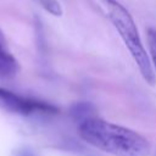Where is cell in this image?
Returning a JSON list of instances; mask_svg holds the SVG:
<instances>
[{"instance_id": "1", "label": "cell", "mask_w": 156, "mask_h": 156, "mask_svg": "<svg viewBox=\"0 0 156 156\" xmlns=\"http://www.w3.org/2000/svg\"><path fill=\"white\" fill-rule=\"evenodd\" d=\"M78 134L93 147L113 156H149L151 152L149 140L138 132L96 116L80 122Z\"/></svg>"}, {"instance_id": "2", "label": "cell", "mask_w": 156, "mask_h": 156, "mask_svg": "<svg viewBox=\"0 0 156 156\" xmlns=\"http://www.w3.org/2000/svg\"><path fill=\"white\" fill-rule=\"evenodd\" d=\"M107 7L108 18L119 33V37L122 38L124 45L129 50L133 60L135 61L140 71V74L149 85H154L156 83L155 71L152 68L150 57L146 54V50L141 43L133 17L128 12V10L116 0H107Z\"/></svg>"}, {"instance_id": "3", "label": "cell", "mask_w": 156, "mask_h": 156, "mask_svg": "<svg viewBox=\"0 0 156 156\" xmlns=\"http://www.w3.org/2000/svg\"><path fill=\"white\" fill-rule=\"evenodd\" d=\"M0 107L13 113L32 115V113H57L58 108L46 101L24 98L7 89L0 88Z\"/></svg>"}, {"instance_id": "4", "label": "cell", "mask_w": 156, "mask_h": 156, "mask_svg": "<svg viewBox=\"0 0 156 156\" xmlns=\"http://www.w3.org/2000/svg\"><path fill=\"white\" fill-rule=\"evenodd\" d=\"M20 71V63L10 52L4 33L0 29V78L9 79L15 77Z\"/></svg>"}, {"instance_id": "5", "label": "cell", "mask_w": 156, "mask_h": 156, "mask_svg": "<svg viewBox=\"0 0 156 156\" xmlns=\"http://www.w3.org/2000/svg\"><path fill=\"white\" fill-rule=\"evenodd\" d=\"M95 112H96V108L93 104L90 102H76L71 106L69 108V115L71 117L78 122V124L88 118H91V117H95Z\"/></svg>"}, {"instance_id": "6", "label": "cell", "mask_w": 156, "mask_h": 156, "mask_svg": "<svg viewBox=\"0 0 156 156\" xmlns=\"http://www.w3.org/2000/svg\"><path fill=\"white\" fill-rule=\"evenodd\" d=\"M146 38H147V46H149V52H150V61H151L154 71L156 72V29L147 28Z\"/></svg>"}, {"instance_id": "7", "label": "cell", "mask_w": 156, "mask_h": 156, "mask_svg": "<svg viewBox=\"0 0 156 156\" xmlns=\"http://www.w3.org/2000/svg\"><path fill=\"white\" fill-rule=\"evenodd\" d=\"M38 2L40 4V6L45 11H48L52 16L60 17L63 13V10H62L61 4L58 2V0H38Z\"/></svg>"}, {"instance_id": "8", "label": "cell", "mask_w": 156, "mask_h": 156, "mask_svg": "<svg viewBox=\"0 0 156 156\" xmlns=\"http://www.w3.org/2000/svg\"><path fill=\"white\" fill-rule=\"evenodd\" d=\"M13 156H37V154L28 146H23L18 150H16V152L13 154Z\"/></svg>"}]
</instances>
